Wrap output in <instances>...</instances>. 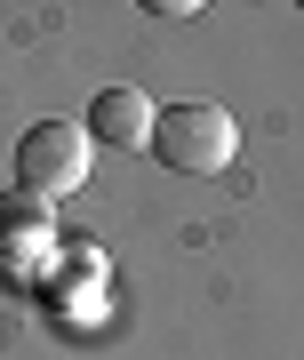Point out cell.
Here are the masks:
<instances>
[{"instance_id":"6da1fadb","label":"cell","mask_w":304,"mask_h":360,"mask_svg":"<svg viewBox=\"0 0 304 360\" xmlns=\"http://www.w3.org/2000/svg\"><path fill=\"white\" fill-rule=\"evenodd\" d=\"M232 153H241V120L216 96L160 104V120H152V160L160 168H177V176H216V168H232Z\"/></svg>"},{"instance_id":"7a4b0ae2","label":"cell","mask_w":304,"mask_h":360,"mask_svg":"<svg viewBox=\"0 0 304 360\" xmlns=\"http://www.w3.org/2000/svg\"><path fill=\"white\" fill-rule=\"evenodd\" d=\"M89 160H96V136L80 129V120H32L25 136H16V193L25 200H72L80 184H89Z\"/></svg>"},{"instance_id":"3957f363","label":"cell","mask_w":304,"mask_h":360,"mask_svg":"<svg viewBox=\"0 0 304 360\" xmlns=\"http://www.w3.org/2000/svg\"><path fill=\"white\" fill-rule=\"evenodd\" d=\"M152 120H160V104H152L144 89H128V80H113V89H96L80 129H89L96 144H113V153H152Z\"/></svg>"},{"instance_id":"277c9868","label":"cell","mask_w":304,"mask_h":360,"mask_svg":"<svg viewBox=\"0 0 304 360\" xmlns=\"http://www.w3.org/2000/svg\"><path fill=\"white\" fill-rule=\"evenodd\" d=\"M40 257H49V208L8 193L0 200V288H25L40 272Z\"/></svg>"}]
</instances>
